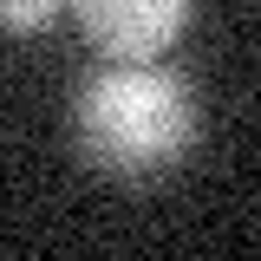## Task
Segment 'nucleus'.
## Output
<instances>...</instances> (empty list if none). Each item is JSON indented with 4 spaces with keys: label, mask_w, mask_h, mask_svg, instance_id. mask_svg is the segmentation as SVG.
Here are the masks:
<instances>
[{
    "label": "nucleus",
    "mask_w": 261,
    "mask_h": 261,
    "mask_svg": "<svg viewBox=\"0 0 261 261\" xmlns=\"http://www.w3.org/2000/svg\"><path fill=\"white\" fill-rule=\"evenodd\" d=\"M59 7L65 0H0V27L7 33H39V27L59 20Z\"/></svg>",
    "instance_id": "3"
},
{
    "label": "nucleus",
    "mask_w": 261,
    "mask_h": 261,
    "mask_svg": "<svg viewBox=\"0 0 261 261\" xmlns=\"http://www.w3.org/2000/svg\"><path fill=\"white\" fill-rule=\"evenodd\" d=\"M183 20L190 0H79V33L105 59H157Z\"/></svg>",
    "instance_id": "2"
},
{
    "label": "nucleus",
    "mask_w": 261,
    "mask_h": 261,
    "mask_svg": "<svg viewBox=\"0 0 261 261\" xmlns=\"http://www.w3.org/2000/svg\"><path fill=\"white\" fill-rule=\"evenodd\" d=\"M72 144L105 176L170 170L196 144V98L150 59H111L72 92Z\"/></svg>",
    "instance_id": "1"
}]
</instances>
